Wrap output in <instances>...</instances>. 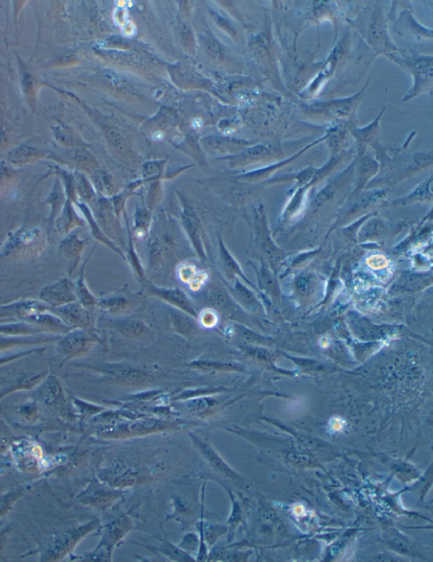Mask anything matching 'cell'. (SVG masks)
I'll list each match as a JSON object with an SVG mask.
<instances>
[{
  "instance_id": "obj_9",
  "label": "cell",
  "mask_w": 433,
  "mask_h": 562,
  "mask_svg": "<svg viewBox=\"0 0 433 562\" xmlns=\"http://www.w3.org/2000/svg\"><path fill=\"white\" fill-rule=\"evenodd\" d=\"M92 369L99 371V373L108 378L124 380L128 383L143 381L147 377L143 370L127 365V363H102V365L92 367Z\"/></svg>"
},
{
  "instance_id": "obj_19",
  "label": "cell",
  "mask_w": 433,
  "mask_h": 562,
  "mask_svg": "<svg viewBox=\"0 0 433 562\" xmlns=\"http://www.w3.org/2000/svg\"><path fill=\"white\" fill-rule=\"evenodd\" d=\"M206 273L201 272L197 267L192 262H185L178 269V276L182 282L194 287L196 285H201L202 281L206 280Z\"/></svg>"
},
{
  "instance_id": "obj_15",
  "label": "cell",
  "mask_w": 433,
  "mask_h": 562,
  "mask_svg": "<svg viewBox=\"0 0 433 562\" xmlns=\"http://www.w3.org/2000/svg\"><path fill=\"white\" fill-rule=\"evenodd\" d=\"M36 396L40 402L47 406L57 407L64 401L62 386L54 376L48 377L47 376L45 379L43 380L38 391H36Z\"/></svg>"
},
{
  "instance_id": "obj_5",
  "label": "cell",
  "mask_w": 433,
  "mask_h": 562,
  "mask_svg": "<svg viewBox=\"0 0 433 562\" xmlns=\"http://www.w3.org/2000/svg\"><path fill=\"white\" fill-rule=\"evenodd\" d=\"M83 306L78 301L60 307L58 314L62 321L71 330L96 331L94 312Z\"/></svg>"
},
{
  "instance_id": "obj_21",
  "label": "cell",
  "mask_w": 433,
  "mask_h": 562,
  "mask_svg": "<svg viewBox=\"0 0 433 562\" xmlns=\"http://www.w3.org/2000/svg\"><path fill=\"white\" fill-rule=\"evenodd\" d=\"M191 369L201 371H229L234 370L232 363L213 359H196L187 365Z\"/></svg>"
},
{
  "instance_id": "obj_20",
  "label": "cell",
  "mask_w": 433,
  "mask_h": 562,
  "mask_svg": "<svg viewBox=\"0 0 433 562\" xmlns=\"http://www.w3.org/2000/svg\"><path fill=\"white\" fill-rule=\"evenodd\" d=\"M83 271L84 267L78 283L76 284V297H78V301L83 306L87 307V309H94L98 306L99 298L96 297L89 290L86 281H85Z\"/></svg>"
},
{
  "instance_id": "obj_22",
  "label": "cell",
  "mask_w": 433,
  "mask_h": 562,
  "mask_svg": "<svg viewBox=\"0 0 433 562\" xmlns=\"http://www.w3.org/2000/svg\"><path fill=\"white\" fill-rule=\"evenodd\" d=\"M26 491V488L23 485H20L13 489L0 496V519L5 517L11 511L14 505L16 503Z\"/></svg>"
},
{
  "instance_id": "obj_8",
  "label": "cell",
  "mask_w": 433,
  "mask_h": 562,
  "mask_svg": "<svg viewBox=\"0 0 433 562\" xmlns=\"http://www.w3.org/2000/svg\"><path fill=\"white\" fill-rule=\"evenodd\" d=\"M181 223L198 257L205 261L206 258L200 220L192 207L185 205L181 210Z\"/></svg>"
},
{
  "instance_id": "obj_18",
  "label": "cell",
  "mask_w": 433,
  "mask_h": 562,
  "mask_svg": "<svg viewBox=\"0 0 433 562\" xmlns=\"http://www.w3.org/2000/svg\"><path fill=\"white\" fill-rule=\"evenodd\" d=\"M206 300L211 309L220 314L224 312L226 306L228 305L229 297L224 287L218 284H212L206 290Z\"/></svg>"
},
{
  "instance_id": "obj_25",
  "label": "cell",
  "mask_w": 433,
  "mask_h": 562,
  "mask_svg": "<svg viewBox=\"0 0 433 562\" xmlns=\"http://www.w3.org/2000/svg\"><path fill=\"white\" fill-rule=\"evenodd\" d=\"M220 314L216 310L208 307L198 313L197 321L201 329H213L220 323Z\"/></svg>"
},
{
  "instance_id": "obj_10",
  "label": "cell",
  "mask_w": 433,
  "mask_h": 562,
  "mask_svg": "<svg viewBox=\"0 0 433 562\" xmlns=\"http://www.w3.org/2000/svg\"><path fill=\"white\" fill-rule=\"evenodd\" d=\"M136 302L135 295L125 293V290H121L119 293L99 298L97 307L111 315H123L132 310V307L136 306Z\"/></svg>"
},
{
  "instance_id": "obj_28",
  "label": "cell",
  "mask_w": 433,
  "mask_h": 562,
  "mask_svg": "<svg viewBox=\"0 0 433 562\" xmlns=\"http://www.w3.org/2000/svg\"><path fill=\"white\" fill-rule=\"evenodd\" d=\"M11 526L8 525L6 527L0 528V560L2 559V552L3 547H5L8 535H10L11 531Z\"/></svg>"
},
{
  "instance_id": "obj_29",
  "label": "cell",
  "mask_w": 433,
  "mask_h": 562,
  "mask_svg": "<svg viewBox=\"0 0 433 562\" xmlns=\"http://www.w3.org/2000/svg\"><path fill=\"white\" fill-rule=\"evenodd\" d=\"M8 450V442L7 440L3 437L0 433V455H3V453L6 452Z\"/></svg>"
},
{
  "instance_id": "obj_31",
  "label": "cell",
  "mask_w": 433,
  "mask_h": 562,
  "mask_svg": "<svg viewBox=\"0 0 433 562\" xmlns=\"http://www.w3.org/2000/svg\"><path fill=\"white\" fill-rule=\"evenodd\" d=\"M201 125V121L200 120H195L193 121V125L195 127H200Z\"/></svg>"
},
{
  "instance_id": "obj_14",
  "label": "cell",
  "mask_w": 433,
  "mask_h": 562,
  "mask_svg": "<svg viewBox=\"0 0 433 562\" xmlns=\"http://www.w3.org/2000/svg\"><path fill=\"white\" fill-rule=\"evenodd\" d=\"M47 374H28L24 375L16 376L14 379H10L6 383H3L0 386V401L7 395L12 393V392L17 391H28L31 390L32 388L39 385L44 379L46 378Z\"/></svg>"
},
{
  "instance_id": "obj_16",
  "label": "cell",
  "mask_w": 433,
  "mask_h": 562,
  "mask_svg": "<svg viewBox=\"0 0 433 562\" xmlns=\"http://www.w3.org/2000/svg\"><path fill=\"white\" fill-rule=\"evenodd\" d=\"M96 212L98 213V220L99 226L105 234H118L120 233L119 219L116 217L114 208L112 204L101 202L96 207Z\"/></svg>"
},
{
  "instance_id": "obj_4",
  "label": "cell",
  "mask_w": 433,
  "mask_h": 562,
  "mask_svg": "<svg viewBox=\"0 0 433 562\" xmlns=\"http://www.w3.org/2000/svg\"><path fill=\"white\" fill-rule=\"evenodd\" d=\"M86 528L70 529L66 532L60 533L48 542V544L41 555V561H58L70 552L84 533Z\"/></svg>"
},
{
  "instance_id": "obj_6",
  "label": "cell",
  "mask_w": 433,
  "mask_h": 562,
  "mask_svg": "<svg viewBox=\"0 0 433 562\" xmlns=\"http://www.w3.org/2000/svg\"><path fill=\"white\" fill-rule=\"evenodd\" d=\"M16 465L24 471L35 472L42 463L43 452L38 444L29 440H20L12 447Z\"/></svg>"
},
{
  "instance_id": "obj_27",
  "label": "cell",
  "mask_w": 433,
  "mask_h": 562,
  "mask_svg": "<svg viewBox=\"0 0 433 562\" xmlns=\"http://www.w3.org/2000/svg\"><path fill=\"white\" fill-rule=\"evenodd\" d=\"M210 402L206 399H197L188 403V409L193 412H204L208 410Z\"/></svg>"
},
{
  "instance_id": "obj_24",
  "label": "cell",
  "mask_w": 433,
  "mask_h": 562,
  "mask_svg": "<svg viewBox=\"0 0 433 562\" xmlns=\"http://www.w3.org/2000/svg\"><path fill=\"white\" fill-rule=\"evenodd\" d=\"M87 241L79 240L78 237H72L64 246L66 255L75 262V266L78 264L80 255L83 252Z\"/></svg>"
},
{
  "instance_id": "obj_12",
  "label": "cell",
  "mask_w": 433,
  "mask_h": 562,
  "mask_svg": "<svg viewBox=\"0 0 433 562\" xmlns=\"http://www.w3.org/2000/svg\"><path fill=\"white\" fill-rule=\"evenodd\" d=\"M62 335L46 334L32 335H1L0 337V353L15 347L38 345V344L57 342Z\"/></svg>"
},
{
  "instance_id": "obj_13",
  "label": "cell",
  "mask_w": 433,
  "mask_h": 562,
  "mask_svg": "<svg viewBox=\"0 0 433 562\" xmlns=\"http://www.w3.org/2000/svg\"><path fill=\"white\" fill-rule=\"evenodd\" d=\"M109 326L125 338L136 339L143 337L150 330L147 323L135 318H115L109 321Z\"/></svg>"
},
{
  "instance_id": "obj_2",
  "label": "cell",
  "mask_w": 433,
  "mask_h": 562,
  "mask_svg": "<svg viewBox=\"0 0 433 562\" xmlns=\"http://www.w3.org/2000/svg\"><path fill=\"white\" fill-rule=\"evenodd\" d=\"M143 283V290L145 294L149 296L160 299L169 307L182 311L193 318L197 319L198 313L196 307L194 306L191 299L182 290L177 287H159L152 284L147 280Z\"/></svg>"
},
{
  "instance_id": "obj_23",
  "label": "cell",
  "mask_w": 433,
  "mask_h": 562,
  "mask_svg": "<svg viewBox=\"0 0 433 562\" xmlns=\"http://www.w3.org/2000/svg\"><path fill=\"white\" fill-rule=\"evenodd\" d=\"M152 216L145 207H137L134 216L133 232L137 237H144L151 225Z\"/></svg>"
},
{
  "instance_id": "obj_17",
  "label": "cell",
  "mask_w": 433,
  "mask_h": 562,
  "mask_svg": "<svg viewBox=\"0 0 433 562\" xmlns=\"http://www.w3.org/2000/svg\"><path fill=\"white\" fill-rule=\"evenodd\" d=\"M218 251H220L218 256H220V269L222 274H225L229 280H232L236 276H241V269L239 268L237 262L234 260L232 253L229 252L221 238L218 240Z\"/></svg>"
},
{
  "instance_id": "obj_11",
  "label": "cell",
  "mask_w": 433,
  "mask_h": 562,
  "mask_svg": "<svg viewBox=\"0 0 433 562\" xmlns=\"http://www.w3.org/2000/svg\"><path fill=\"white\" fill-rule=\"evenodd\" d=\"M168 309L169 322L173 332L187 339L200 335L202 329L197 318L172 307Z\"/></svg>"
},
{
  "instance_id": "obj_26",
  "label": "cell",
  "mask_w": 433,
  "mask_h": 562,
  "mask_svg": "<svg viewBox=\"0 0 433 562\" xmlns=\"http://www.w3.org/2000/svg\"><path fill=\"white\" fill-rule=\"evenodd\" d=\"M44 351H45V349H36L17 351V353L13 354L3 356V357H0V367L6 365L8 363L17 361L19 359L29 357V356L42 353Z\"/></svg>"
},
{
  "instance_id": "obj_7",
  "label": "cell",
  "mask_w": 433,
  "mask_h": 562,
  "mask_svg": "<svg viewBox=\"0 0 433 562\" xmlns=\"http://www.w3.org/2000/svg\"><path fill=\"white\" fill-rule=\"evenodd\" d=\"M40 297L47 304L57 307V309L67 305L69 303L78 301L76 285L67 279H64V280L44 288L40 294Z\"/></svg>"
},
{
  "instance_id": "obj_30",
  "label": "cell",
  "mask_w": 433,
  "mask_h": 562,
  "mask_svg": "<svg viewBox=\"0 0 433 562\" xmlns=\"http://www.w3.org/2000/svg\"><path fill=\"white\" fill-rule=\"evenodd\" d=\"M322 347H327L329 346V338L323 337L321 342Z\"/></svg>"
},
{
  "instance_id": "obj_3",
  "label": "cell",
  "mask_w": 433,
  "mask_h": 562,
  "mask_svg": "<svg viewBox=\"0 0 433 562\" xmlns=\"http://www.w3.org/2000/svg\"><path fill=\"white\" fill-rule=\"evenodd\" d=\"M399 63L406 67L415 78V86L409 92L406 99L418 94L427 86H431L432 79V58L427 56H407L396 58Z\"/></svg>"
},
{
  "instance_id": "obj_1",
  "label": "cell",
  "mask_w": 433,
  "mask_h": 562,
  "mask_svg": "<svg viewBox=\"0 0 433 562\" xmlns=\"http://www.w3.org/2000/svg\"><path fill=\"white\" fill-rule=\"evenodd\" d=\"M99 342L96 331L76 329L62 335L56 343V349L64 361H67L86 356Z\"/></svg>"
}]
</instances>
